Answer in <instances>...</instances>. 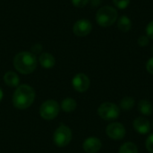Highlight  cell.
I'll return each instance as SVG.
<instances>
[{"instance_id": "obj_1", "label": "cell", "mask_w": 153, "mask_h": 153, "mask_svg": "<svg viewBox=\"0 0 153 153\" xmlns=\"http://www.w3.org/2000/svg\"><path fill=\"white\" fill-rule=\"evenodd\" d=\"M36 98L34 89L28 84L19 85L13 94V105L21 110L30 108Z\"/></svg>"}, {"instance_id": "obj_2", "label": "cell", "mask_w": 153, "mask_h": 153, "mask_svg": "<svg viewBox=\"0 0 153 153\" xmlns=\"http://www.w3.org/2000/svg\"><path fill=\"white\" fill-rule=\"evenodd\" d=\"M14 68L22 74H29L34 72L37 67L36 56L29 51H22L15 55L13 57Z\"/></svg>"}, {"instance_id": "obj_3", "label": "cell", "mask_w": 153, "mask_h": 153, "mask_svg": "<svg viewBox=\"0 0 153 153\" xmlns=\"http://www.w3.org/2000/svg\"><path fill=\"white\" fill-rule=\"evenodd\" d=\"M118 18L117 11L116 8L110 5H105L100 7L96 13V21L98 24L103 28L113 25Z\"/></svg>"}, {"instance_id": "obj_4", "label": "cell", "mask_w": 153, "mask_h": 153, "mask_svg": "<svg viewBox=\"0 0 153 153\" xmlns=\"http://www.w3.org/2000/svg\"><path fill=\"white\" fill-rule=\"evenodd\" d=\"M72 130L67 126L61 124L53 134V141L57 147H65L72 141Z\"/></svg>"}, {"instance_id": "obj_5", "label": "cell", "mask_w": 153, "mask_h": 153, "mask_svg": "<svg viewBox=\"0 0 153 153\" xmlns=\"http://www.w3.org/2000/svg\"><path fill=\"white\" fill-rule=\"evenodd\" d=\"M98 114L100 118L106 121L116 120L120 115V108L112 102H104L98 108Z\"/></svg>"}, {"instance_id": "obj_6", "label": "cell", "mask_w": 153, "mask_h": 153, "mask_svg": "<svg viewBox=\"0 0 153 153\" xmlns=\"http://www.w3.org/2000/svg\"><path fill=\"white\" fill-rule=\"evenodd\" d=\"M60 111L59 104L54 100H48L39 108V115L43 119L52 120L57 117Z\"/></svg>"}, {"instance_id": "obj_7", "label": "cell", "mask_w": 153, "mask_h": 153, "mask_svg": "<svg viewBox=\"0 0 153 153\" xmlns=\"http://www.w3.org/2000/svg\"><path fill=\"white\" fill-rule=\"evenodd\" d=\"M106 134L110 139L115 141H119L124 139V137L126 134V130L122 123L114 122L107 126Z\"/></svg>"}, {"instance_id": "obj_8", "label": "cell", "mask_w": 153, "mask_h": 153, "mask_svg": "<svg viewBox=\"0 0 153 153\" xmlns=\"http://www.w3.org/2000/svg\"><path fill=\"white\" fill-rule=\"evenodd\" d=\"M92 24L88 19H80L73 26V32L77 37H85L91 33Z\"/></svg>"}, {"instance_id": "obj_9", "label": "cell", "mask_w": 153, "mask_h": 153, "mask_svg": "<svg viewBox=\"0 0 153 153\" xmlns=\"http://www.w3.org/2000/svg\"><path fill=\"white\" fill-rule=\"evenodd\" d=\"M72 85L74 89L78 92H85L88 91L91 85L90 78L82 73L77 74L72 80Z\"/></svg>"}, {"instance_id": "obj_10", "label": "cell", "mask_w": 153, "mask_h": 153, "mask_svg": "<svg viewBox=\"0 0 153 153\" xmlns=\"http://www.w3.org/2000/svg\"><path fill=\"white\" fill-rule=\"evenodd\" d=\"M102 147L101 141L95 136H91L85 139L82 143V149L86 153H97Z\"/></svg>"}, {"instance_id": "obj_11", "label": "cell", "mask_w": 153, "mask_h": 153, "mask_svg": "<svg viewBox=\"0 0 153 153\" xmlns=\"http://www.w3.org/2000/svg\"><path fill=\"white\" fill-rule=\"evenodd\" d=\"M134 130L140 134H147L151 131V123L144 117H138L133 123Z\"/></svg>"}, {"instance_id": "obj_12", "label": "cell", "mask_w": 153, "mask_h": 153, "mask_svg": "<svg viewBox=\"0 0 153 153\" xmlns=\"http://www.w3.org/2000/svg\"><path fill=\"white\" fill-rule=\"evenodd\" d=\"M39 61L40 65L46 69L53 68L56 65V58L54 57V56L52 54L48 53V52L41 53L39 56Z\"/></svg>"}, {"instance_id": "obj_13", "label": "cell", "mask_w": 153, "mask_h": 153, "mask_svg": "<svg viewBox=\"0 0 153 153\" xmlns=\"http://www.w3.org/2000/svg\"><path fill=\"white\" fill-rule=\"evenodd\" d=\"M4 81L5 84L8 85L9 87H17L20 83V78L18 74L13 71H9L4 74Z\"/></svg>"}, {"instance_id": "obj_14", "label": "cell", "mask_w": 153, "mask_h": 153, "mask_svg": "<svg viewBox=\"0 0 153 153\" xmlns=\"http://www.w3.org/2000/svg\"><path fill=\"white\" fill-rule=\"evenodd\" d=\"M138 110L143 116H152L153 113V106L151 101L147 100H142L138 102Z\"/></svg>"}, {"instance_id": "obj_15", "label": "cell", "mask_w": 153, "mask_h": 153, "mask_svg": "<svg viewBox=\"0 0 153 153\" xmlns=\"http://www.w3.org/2000/svg\"><path fill=\"white\" fill-rule=\"evenodd\" d=\"M60 108L64 112L71 113V112H74L76 109L77 102H76L75 100H74L72 98H66V99L62 100Z\"/></svg>"}, {"instance_id": "obj_16", "label": "cell", "mask_w": 153, "mask_h": 153, "mask_svg": "<svg viewBox=\"0 0 153 153\" xmlns=\"http://www.w3.org/2000/svg\"><path fill=\"white\" fill-rule=\"evenodd\" d=\"M117 22V28L124 32H127L132 28V22L130 18L126 15H122L118 18Z\"/></svg>"}, {"instance_id": "obj_17", "label": "cell", "mask_w": 153, "mask_h": 153, "mask_svg": "<svg viewBox=\"0 0 153 153\" xmlns=\"http://www.w3.org/2000/svg\"><path fill=\"white\" fill-rule=\"evenodd\" d=\"M135 104V100L131 97H124L119 103V108L124 111L131 110Z\"/></svg>"}, {"instance_id": "obj_18", "label": "cell", "mask_w": 153, "mask_h": 153, "mask_svg": "<svg viewBox=\"0 0 153 153\" xmlns=\"http://www.w3.org/2000/svg\"><path fill=\"white\" fill-rule=\"evenodd\" d=\"M118 153H138V148L135 143L127 142L121 145Z\"/></svg>"}, {"instance_id": "obj_19", "label": "cell", "mask_w": 153, "mask_h": 153, "mask_svg": "<svg viewBox=\"0 0 153 153\" xmlns=\"http://www.w3.org/2000/svg\"><path fill=\"white\" fill-rule=\"evenodd\" d=\"M114 4L118 8V9H126L128 7V5L130 4L131 0H113Z\"/></svg>"}, {"instance_id": "obj_20", "label": "cell", "mask_w": 153, "mask_h": 153, "mask_svg": "<svg viewBox=\"0 0 153 153\" xmlns=\"http://www.w3.org/2000/svg\"><path fill=\"white\" fill-rule=\"evenodd\" d=\"M145 147L150 153H153V134H150L145 141Z\"/></svg>"}, {"instance_id": "obj_21", "label": "cell", "mask_w": 153, "mask_h": 153, "mask_svg": "<svg viewBox=\"0 0 153 153\" xmlns=\"http://www.w3.org/2000/svg\"><path fill=\"white\" fill-rule=\"evenodd\" d=\"M150 43V38L147 35H142L138 39V44L141 47H145L148 46Z\"/></svg>"}, {"instance_id": "obj_22", "label": "cell", "mask_w": 153, "mask_h": 153, "mask_svg": "<svg viewBox=\"0 0 153 153\" xmlns=\"http://www.w3.org/2000/svg\"><path fill=\"white\" fill-rule=\"evenodd\" d=\"M90 0H72V3L75 6V7H84L88 3H89Z\"/></svg>"}, {"instance_id": "obj_23", "label": "cell", "mask_w": 153, "mask_h": 153, "mask_svg": "<svg viewBox=\"0 0 153 153\" xmlns=\"http://www.w3.org/2000/svg\"><path fill=\"white\" fill-rule=\"evenodd\" d=\"M146 34L150 39H153V21L149 22L146 26Z\"/></svg>"}, {"instance_id": "obj_24", "label": "cell", "mask_w": 153, "mask_h": 153, "mask_svg": "<svg viewBox=\"0 0 153 153\" xmlns=\"http://www.w3.org/2000/svg\"><path fill=\"white\" fill-rule=\"evenodd\" d=\"M146 69H147V71L151 74H153V56L147 61V63H146Z\"/></svg>"}, {"instance_id": "obj_25", "label": "cell", "mask_w": 153, "mask_h": 153, "mask_svg": "<svg viewBox=\"0 0 153 153\" xmlns=\"http://www.w3.org/2000/svg\"><path fill=\"white\" fill-rule=\"evenodd\" d=\"M89 2L91 4V5H92V6H98V5H100V4L101 0H90Z\"/></svg>"}, {"instance_id": "obj_26", "label": "cell", "mask_w": 153, "mask_h": 153, "mask_svg": "<svg viewBox=\"0 0 153 153\" xmlns=\"http://www.w3.org/2000/svg\"><path fill=\"white\" fill-rule=\"evenodd\" d=\"M3 97H4V92H3L2 89L0 88V102H1V100H3Z\"/></svg>"}, {"instance_id": "obj_27", "label": "cell", "mask_w": 153, "mask_h": 153, "mask_svg": "<svg viewBox=\"0 0 153 153\" xmlns=\"http://www.w3.org/2000/svg\"><path fill=\"white\" fill-rule=\"evenodd\" d=\"M152 52H153V47H152Z\"/></svg>"}, {"instance_id": "obj_28", "label": "cell", "mask_w": 153, "mask_h": 153, "mask_svg": "<svg viewBox=\"0 0 153 153\" xmlns=\"http://www.w3.org/2000/svg\"><path fill=\"white\" fill-rule=\"evenodd\" d=\"M152 127H153V122H152Z\"/></svg>"}]
</instances>
